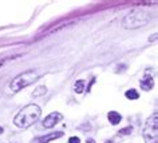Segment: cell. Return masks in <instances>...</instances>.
Wrapping results in <instances>:
<instances>
[{
  "label": "cell",
  "mask_w": 158,
  "mask_h": 143,
  "mask_svg": "<svg viewBox=\"0 0 158 143\" xmlns=\"http://www.w3.org/2000/svg\"><path fill=\"white\" fill-rule=\"evenodd\" d=\"M42 115L40 107L36 104H28L26 106L23 110H20L18 112V115L14 119L15 126H18L19 129H28L38 122V119Z\"/></svg>",
  "instance_id": "6da1fadb"
},
{
  "label": "cell",
  "mask_w": 158,
  "mask_h": 143,
  "mask_svg": "<svg viewBox=\"0 0 158 143\" xmlns=\"http://www.w3.org/2000/svg\"><path fill=\"white\" fill-rule=\"evenodd\" d=\"M39 79V76L36 75L35 71H26V72H23L20 75H18L16 78H14L12 80L10 83V88L11 91H14V92H19L20 90L26 88L27 86L32 84L34 82H36Z\"/></svg>",
  "instance_id": "7a4b0ae2"
},
{
  "label": "cell",
  "mask_w": 158,
  "mask_h": 143,
  "mask_svg": "<svg viewBox=\"0 0 158 143\" xmlns=\"http://www.w3.org/2000/svg\"><path fill=\"white\" fill-rule=\"evenodd\" d=\"M150 20V16L146 12L142 11H133V12L127 14L122 20V26L123 28L127 30H133V28H138L141 26L148 24V22Z\"/></svg>",
  "instance_id": "3957f363"
},
{
  "label": "cell",
  "mask_w": 158,
  "mask_h": 143,
  "mask_svg": "<svg viewBox=\"0 0 158 143\" xmlns=\"http://www.w3.org/2000/svg\"><path fill=\"white\" fill-rule=\"evenodd\" d=\"M143 139L145 143H157L158 141V114L154 112L146 121L143 127Z\"/></svg>",
  "instance_id": "277c9868"
},
{
  "label": "cell",
  "mask_w": 158,
  "mask_h": 143,
  "mask_svg": "<svg viewBox=\"0 0 158 143\" xmlns=\"http://www.w3.org/2000/svg\"><path fill=\"white\" fill-rule=\"evenodd\" d=\"M62 119H63L62 114L51 112L50 115H47L44 118V121H43V127H46V129H52V127H55V125H58Z\"/></svg>",
  "instance_id": "5b68a950"
},
{
  "label": "cell",
  "mask_w": 158,
  "mask_h": 143,
  "mask_svg": "<svg viewBox=\"0 0 158 143\" xmlns=\"http://www.w3.org/2000/svg\"><path fill=\"white\" fill-rule=\"evenodd\" d=\"M63 137V131H56V133H51L48 135H44V137H38L32 139L30 143H48L51 141H55V139Z\"/></svg>",
  "instance_id": "8992f818"
},
{
  "label": "cell",
  "mask_w": 158,
  "mask_h": 143,
  "mask_svg": "<svg viewBox=\"0 0 158 143\" xmlns=\"http://www.w3.org/2000/svg\"><path fill=\"white\" fill-rule=\"evenodd\" d=\"M153 76H150V75H148V72L145 74V78L141 80V87H142V90H145V91H150L153 88Z\"/></svg>",
  "instance_id": "52a82bcc"
},
{
  "label": "cell",
  "mask_w": 158,
  "mask_h": 143,
  "mask_svg": "<svg viewBox=\"0 0 158 143\" xmlns=\"http://www.w3.org/2000/svg\"><path fill=\"white\" fill-rule=\"evenodd\" d=\"M107 119L113 126H115L122 121V116H121L119 112H117V111H110V112L107 114Z\"/></svg>",
  "instance_id": "ba28073f"
},
{
  "label": "cell",
  "mask_w": 158,
  "mask_h": 143,
  "mask_svg": "<svg viewBox=\"0 0 158 143\" xmlns=\"http://www.w3.org/2000/svg\"><path fill=\"white\" fill-rule=\"evenodd\" d=\"M125 96L127 98V99H130V100H135V99L139 98V95H138V91H137V90L130 88V90H127V91L125 92Z\"/></svg>",
  "instance_id": "9c48e42d"
},
{
  "label": "cell",
  "mask_w": 158,
  "mask_h": 143,
  "mask_svg": "<svg viewBox=\"0 0 158 143\" xmlns=\"http://www.w3.org/2000/svg\"><path fill=\"white\" fill-rule=\"evenodd\" d=\"M74 90H75V92H77V94H82V92H83V90H85V80L75 82Z\"/></svg>",
  "instance_id": "30bf717a"
},
{
  "label": "cell",
  "mask_w": 158,
  "mask_h": 143,
  "mask_svg": "<svg viewBox=\"0 0 158 143\" xmlns=\"http://www.w3.org/2000/svg\"><path fill=\"white\" fill-rule=\"evenodd\" d=\"M47 94V88L44 86H40V87H38L36 90H34V92H32V96L34 98H38V96H42V95H46Z\"/></svg>",
  "instance_id": "8fae6325"
},
{
  "label": "cell",
  "mask_w": 158,
  "mask_h": 143,
  "mask_svg": "<svg viewBox=\"0 0 158 143\" xmlns=\"http://www.w3.org/2000/svg\"><path fill=\"white\" fill-rule=\"evenodd\" d=\"M133 133V127L130 126V127H125V129H122L119 131V135H129V134H131Z\"/></svg>",
  "instance_id": "7c38bea8"
},
{
  "label": "cell",
  "mask_w": 158,
  "mask_h": 143,
  "mask_svg": "<svg viewBox=\"0 0 158 143\" xmlns=\"http://www.w3.org/2000/svg\"><path fill=\"white\" fill-rule=\"evenodd\" d=\"M69 143H81V139H79L78 137H71L69 139Z\"/></svg>",
  "instance_id": "4fadbf2b"
},
{
  "label": "cell",
  "mask_w": 158,
  "mask_h": 143,
  "mask_svg": "<svg viewBox=\"0 0 158 143\" xmlns=\"http://www.w3.org/2000/svg\"><path fill=\"white\" fill-rule=\"evenodd\" d=\"M86 142H87V143H95V142H94V139H87Z\"/></svg>",
  "instance_id": "5bb4252c"
},
{
  "label": "cell",
  "mask_w": 158,
  "mask_h": 143,
  "mask_svg": "<svg viewBox=\"0 0 158 143\" xmlns=\"http://www.w3.org/2000/svg\"><path fill=\"white\" fill-rule=\"evenodd\" d=\"M0 134H3V127L0 126Z\"/></svg>",
  "instance_id": "9a60e30c"
},
{
  "label": "cell",
  "mask_w": 158,
  "mask_h": 143,
  "mask_svg": "<svg viewBox=\"0 0 158 143\" xmlns=\"http://www.w3.org/2000/svg\"><path fill=\"white\" fill-rule=\"evenodd\" d=\"M105 143H113V141H107V142H105Z\"/></svg>",
  "instance_id": "2e32d148"
},
{
  "label": "cell",
  "mask_w": 158,
  "mask_h": 143,
  "mask_svg": "<svg viewBox=\"0 0 158 143\" xmlns=\"http://www.w3.org/2000/svg\"><path fill=\"white\" fill-rule=\"evenodd\" d=\"M2 64H3V62H0V66H2Z\"/></svg>",
  "instance_id": "e0dca14e"
}]
</instances>
